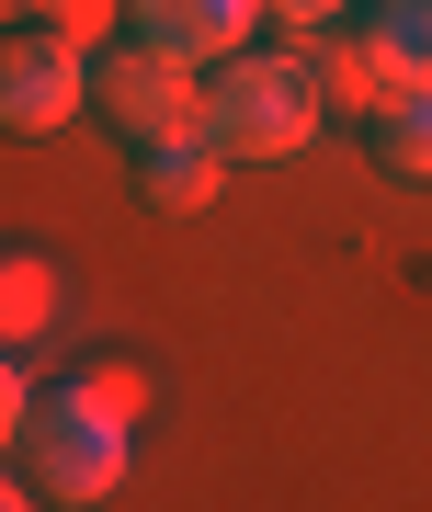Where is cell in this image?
<instances>
[{
    "instance_id": "obj_1",
    "label": "cell",
    "mask_w": 432,
    "mask_h": 512,
    "mask_svg": "<svg viewBox=\"0 0 432 512\" xmlns=\"http://www.w3.org/2000/svg\"><path fill=\"white\" fill-rule=\"evenodd\" d=\"M330 114V80L319 57H285V46H239L228 69L205 80V137L228 160H296Z\"/></svg>"
},
{
    "instance_id": "obj_2",
    "label": "cell",
    "mask_w": 432,
    "mask_h": 512,
    "mask_svg": "<svg viewBox=\"0 0 432 512\" xmlns=\"http://www.w3.org/2000/svg\"><path fill=\"white\" fill-rule=\"evenodd\" d=\"M23 467H35L46 501H114V478H126V410L91 399V387H57L35 410V433H23Z\"/></svg>"
},
{
    "instance_id": "obj_3",
    "label": "cell",
    "mask_w": 432,
    "mask_h": 512,
    "mask_svg": "<svg viewBox=\"0 0 432 512\" xmlns=\"http://www.w3.org/2000/svg\"><path fill=\"white\" fill-rule=\"evenodd\" d=\"M103 114L137 148L205 137V80H194V57H171V46H126V57H103Z\"/></svg>"
},
{
    "instance_id": "obj_4",
    "label": "cell",
    "mask_w": 432,
    "mask_h": 512,
    "mask_svg": "<svg viewBox=\"0 0 432 512\" xmlns=\"http://www.w3.org/2000/svg\"><path fill=\"white\" fill-rule=\"evenodd\" d=\"M80 103H103V69H80L69 35H12V57H0V126L12 137H57Z\"/></svg>"
},
{
    "instance_id": "obj_5",
    "label": "cell",
    "mask_w": 432,
    "mask_h": 512,
    "mask_svg": "<svg viewBox=\"0 0 432 512\" xmlns=\"http://www.w3.org/2000/svg\"><path fill=\"white\" fill-rule=\"evenodd\" d=\"M251 23H262V0H137V46H171L194 69H228L251 46Z\"/></svg>"
},
{
    "instance_id": "obj_6",
    "label": "cell",
    "mask_w": 432,
    "mask_h": 512,
    "mask_svg": "<svg viewBox=\"0 0 432 512\" xmlns=\"http://www.w3.org/2000/svg\"><path fill=\"white\" fill-rule=\"evenodd\" d=\"M137 183L160 217H194V205H216V183H228V148L216 137H171V148H137Z\"/></svg>"
},
{
    "instance_id": "obj_7",
    "label": "cell",
    "mask_w": 432,
    "mask_h": 512,
    "mask_svg": "<svg viewBox=\"0 0 432 512\" xmlns=\"http://www.w3.org/2000/svg\"><path fill=\"white\" fill-rule=\"evenodd\" d=\"M319 80H330L353 114H387L398 92H410V80L387 69V46H376V35H330V46H319Z\"/></svg>"
},
{
    "instance_id": "obj_8",
    "label": "cell",
    "mask_w": 432,
    "mask_h": 512,
    "mask_svg": "<svg viewBox=\"0 0 432 512\" xmlns=\"http://www.w3.org/2000/svg\"><path fill=\"white\" fill-rule=\"evenodd\" d=\"M364 35L387 46V69L410 92H432V0H364Z\"/></svg>"
},
{
    "instance_id": "obj_9",
    "label": "cell",
    "mask_w": 432,
    "mask_h": 512,
    "mask_svg": "<svg viewBox=\"0 0 432 512\" xmlns=\"http://www.w3.org/2000/svg\"><path fill=\"white\" fill-rule=\"evenodd\" d=\"M376 160L398 171V183H432V92H398L376 114Z\"/></svg>"
},
{
    "instance_id": "obj_10",
    "label": "cell",
    "mask_w": 432,
    "mask_h": 512,
    "mask_svg": "<svg viewBox=\"0 0 432 512\" xmlns=\"http://www.w3.org/2000/svg\"><path fill=\"white\" fill-rule=\"evenodd\" d=\"M46 319H57V274L46 262H12V342H35Z\"/></svg>"
},
{
    "instance_id": "obj_11",
    "label": "cell",
    "mask_w": 432,
    "mask_h": 512,
    "mask_svg": "<svg viewBox=\"0 0 432 512\" xmlns=\"http://www.w3.org/2000/svg\"><path fill=\"white\" fill-rule=\"evenodd\" d=\"M80 387H91V399H114V410H126V421L148 410V376H137V365H91Z\"/></svg>"
},
{
    "instance_id": "obj_12",
    "label": "cell",
    "mask_w": 432,
    "mask_h": 512,
    "mask_svg": "<svg viewBox=\"0 0 432 512\" xmlns=\"http://www.w3.org/2000/svg\"><path fill=\"white\" fill-rule=\"evenodd\" d=\"M262 12H273V23H285V35H330V23H342V12H353V0H262Z\"/></svg>"
},
{
    "instance_id": "obj_13",
    "label": "cell",
    "mask_w": 432,
    "mask_h": 512,
    "mask_svg": "<svg viewBox=\"0 0 432 512\" xmlns=\"http://www.w3.org/2000/svg\"><path fill=\"white\" fill-rule=\"evenodd\" d=\"M46 23H57V35H69V46H91V35H103V23H114V0H46Z\"/></svg>"
},
{
    "instance_id": "obj_14",
    "label": "cell",
    "mask_w": 432,
    "mask_h": 512,
    "mask_svg": "<svg viewBox=\"0 0 432 512\" xmlns=\"http://www.w3.org/2000/svg\"><path fill=\"white\" fill-rule=\"evenodd\" d=\"M12 12H46V0H12Z\"/></svg>"
}]
</instances>
